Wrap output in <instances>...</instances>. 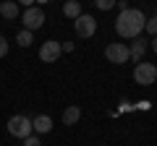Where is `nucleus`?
Returning a JSON list of instances; mask_svg holds the SVG:
<instances>
[{
  "label": "nucleus",
  "instance_id": "f257e3e1",
  "mask_svg": "<svg viewBox=\"0 0 157 146\" xmlns=\"http://www.w3.org/2000/svg\"><path fill=\"white\" fill-rule=\"evenodd\" d=\"M144 26H147V16L141 11H136V8H128V11H123L115 18V31H118V37H123V39H136V37H141Z\"/></svg>",
  "mask_w": 157,
  "mask_h": 146
},
{
  "label": "nucleus",
  "instance_id": "f03ea898",
  "mask_svg": "<svg viewBox=\"0 0 157 146\" xmlns=\"http://www.w3.org/2000/svg\"><path fill=\"white\" fill-rule=\"evenodd\" d=\"M8 133H11L13 138H18V141L29 138V136L34 133V128H32V120H29L26 115H13V118L8 120Z\"/></svg>",
  "mask_w": 157,
  "mask_h": 146
},
{
  "label": "nucleus",
  "instance_id": "7ed1b4c3",
  "mask_svg": "<svg viewBox=\"0 0 157 146\" xmlns=\"http://www.w3.org/2000/svg\"><path fill=\"white\" fill-rule=\"evenodd\" d=\"M105 57L110 63H115V65H123V63L131 60V50L126 42H110V45L105 47Z\"/></svg>",
  "mask_w": 157,
  "mask_h": 146
},
{
  "label": "nucleus",
  "instance_id": "20e7f679",
  "mask_svg": "<svg viewBox=\"0 0 157 146\" xmlns=\"http://www.w3.org/2000/svg\"><path fill=\"white\" fill-rule=\"evenodd\" d=\"M134 81L139 86H152L157 81V68L152 65V63H136V68H134Z\"/></svg>",
  "mask_w": 157,
  "mask_h": 146
},
{
  "label": "nucleus",
  "instance_id": "39448f33",
  "mask_svg": "<svg viewBox=\"0 0 157 146\" xmlns=\"http://www.w3.org/2000/svg\"><path fill=\"white\" fill-rule=\"evenodd\" d=\"M21 21H24V29L37 31V29L45 26V11H42L39 5H32V8H26V11L21 13Z\"/></svg>",
  "mask_w": 157,
  "mask_h": 146
},
{
  "label": "nucleus",
  "instance_id": "423d86ee",
  "mask_svg": "<svg viewBox=\"0 0 157 146\" xmlns=\"http://www.w3.org/2000/svg\"><path fill=\"white\" fill-rule=\"evenodd\" d=\"M73 29H76V34L81 37V39H89V37H94V31H97V21H94V16H89V13H81V16L73 21Z\"/></svg>",
  "mask_w": 157,
  "mask_h": 146
},
{
  "label": "nucleus",
  "instance_id": "0eeeda50",
  "mask_svg": "<svg viewBox=\"0 0 157 146\" xmlns=\"http://www.w3.org/2000/svg\"><path fill=\"white\" fill-rule=\"evenodd\" d=\"M63 55V45L55 39H47L45 45L39 47V60L42 63H58V57Z\"/></svg>",
  "mask_w": 157,
  "mask_h": 146
},
{
  "label": "nucleus",
  "instance_id": "6e6552de",
  "mask_svg": "<svg viewBox=\"0 0 157 146\" xmlns=\"http://www.w3.org/2000/svg\"><path fill=\"white\" fill-rule=\"evenodd\" d=\"M0 16L8 18V21H13V18L21 16V5H18L16 0H3V3H0Z\"/></svg>",
  "mask_w": 157,
  "mask_h": 146
},
{
  "label": "nucleus",
  "instance_id": "1a4fd4ad",
  "mask_svg": "<svg viewBox=\"0 0 157 146\" xmlns=\"http://www.w3.org/2000/svg\"><path fill=\"white\" fill-rule=\"evenodd\" d=\"M128 50H131V60H134V63H141V57H144V52H147V39H141V37L131 39Z\"/></svg>",
  "mask_w": 157,
  "mask_h": 146
},
{
  "label": "nucleus",
  "instance_id": "9d476101",
  "mask_svg": "<svg viewBox=\"0 0 157 146\" xmlns=\"http://www.w3.org/2000/svg\"><path fill=\"white\" fill-rule=\"evenodd\" d=\"M32 128H34V133H50L52 130V118L50 115H37V118L32 120Z\"/></svg>",
  "mask_w": 157,
  "mask_h": 146
},
{
  "label": "nucleus",
  "instance_id": "9b49d317",
  "mask_svg": "<svg viewBox=\"0 0 157 146\" xmlns=\"http://www.w3.org/2000/svg\"><path fill=\"white\" fill-rule=\"evenodd\" d=\"M78 118H81V107H78V104H71V107L63 110V123H66V125H76Z\"/></svg>",
  "mask_w": 157,
  "mask_h": 146
},
{
  "label": "nucleus",
  "instance_id": "f8f14e48",
  "mask_svg": "<svg viewBox=\"0 0 157 146\" xmlns=\"http://www.w3.org/2000/svg\"><path fill=\"white\" fill-rule=\"evenodd\" d=\"M63 13H66L68 18H73V21H76V18L81 16V0H66V5H63Z\"/></svg>",
  "mask_w": 157,
  "mask_h": 146
},
{
  "label": "nucleus",
  "instance_id": "ddd939ff",
  "mask_svg": "<svg viewBox=\"0 0 157 146\" xmlns=\"http://www.w3.org/2000/svg\"><path fill=\"white\" fill-rule=\"evenodd\" d=\"M16 42H18V47H29V45L34 42V37H32V31H29V29H24V31H18Z\"/></svg>",
  "mask_w": 157,
  "mask_h": 146
},
{
  "label": "nucleus",
  "instance_id": "4468645a",
  "mask_svg": "<svg viewBox=\"0 0 157 146\" xmlns=\"http://www.w3.org/2000/svg\"><path fill=\"white\" fill-rule=\"evenodd\" d=\"M144 31H147V34H152V37H157V16L147 18V26H144Z\"/></svg>",
  "mask_w": 157,
  "mask_h": 146
},
{
  "label": "nucleus",
  "instance_id": "2eb2a0df",
  "mask_svg": "<svg viewBox=\"0 0 157 146\" xmlns=\"http://www.w3.org/2000/svg\"><path fill=\"white\" fill-rule=\"evenodd\" d=\"M118 0H94V5L100 8V11H110V8H115Z\"/></svg>",
  "mask_w": 157,
  "mask_h": 146
},
{
  "label": "nucleus",
  "instance_id": "dca6fc26",
  "mask_svg": "<svg viewBox=\"0 0 157 146\" xmlns=\"http://www.w3.org/2000/svg\"><path fill=\"white\" fill-rule=\"evenodd\" d=\"M6 55H8V39L0 34V57H6Z\"/></svg>",
  "mask_w": 157,
  "mask_h": 146
},
{
  "label": "nucleus",
  "instance_id": "f3484780",
  "mask_svg": "<svg viewBox=\"0 0 157 146\" xmlns=\"http://www.w3.org/2000/svg\"><path fill=\"white\" fill-rule=\"evenodd\" d=\"M24 146H42V144H39L37 136H29V138H24Z\"/></svg>",
  "mask_w": 157,
  "mask_h": 146
},
{
  "label": "nucleus",
  "instance_id": "a211bd4d",
  "mask_svg": "<svg viewBox=\"0 0 157 146\" xmlns=\"http://www.w3.org/2000/svg\"><path fill=\"white\" fill-rule=\"evenodd\" d=\"M115 5H118V8H121V13H123V11H128V3H126V0H118Z\"/></svg>",
  "mask_w": 157,
  "mask_h": 146
},
{
  "label": "nucleus",
  "instance_id": "6ab92c4d",
  "mask_svg": "<svg viewBox=\"0 0 157 146\" xmlns=\"http://www.w3.org/2000/svg\"><path fill=\"white\" fill-rule=\"evenodd\" d=\"M16 3H18V5H24V8H32L34 5V0H16Z\"/></svg>",
  "mask_w": 157,
  "mask_h": 146
},
{
  "label": "nucleus",
  "instance_id": "aec40b11",
  "mask_svg": "<svg viewBox=\"0 0 157 146\" xmlns=\"http://www.w3.org/2000/svg\"><path fill=\"white\" fill-rule=\"evenodd\" d=\"M60 45H63V52H71L73 50V42H60Z\"/></svg>",
  "mask_w": 157,
  "mask_h": 146
},
{
  "label": "nucleus",
  "instance_id": "412c9836",
  "mask_svg": "<svg viewBox=\"0 0 157 146\" xmlns=\"http://www.w3.org/2000/svg\"><path fill=\"white\" fill-rule=\"evenodd\" d=\"M152 50L157 52V37H152Z\"/></svg>",
  "mask_w": 157,
  "mask_h": 146
},
{
  "label": "nucleus",
  "instance_id": "4be33fe9",
  "mask_svg": "<svg viewBox=\"0 0 157 146\" xmlns=\"http://www.w3.org/2000/svg\"><path fill=\"white\" fill-rule=\"evenodd\" d=\"M45 3H47V0H37V5H45Z\"/></svg>",
  "mask_w": 157,
  "mask_h": 146
},
{
  "label": "nucleus",
  "instance_id": "5701e85b",
  "mask_svg": "<svg viewBox=\"0 0 157 146\" xmlns=\"http://www.w3.org/2000/svg\"><path fill=\"white\" fill-rule=\"evenodd\" d=\"M155 16H157V13H155Z\"/></svg>",
  "mask_w": 157,
  "mask_h": 146
}]
</instances>
